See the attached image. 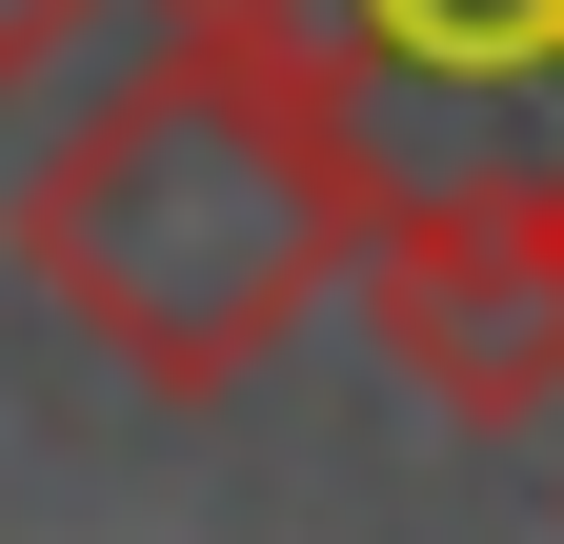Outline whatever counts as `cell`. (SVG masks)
Listing matches in <instances>:
<instances>
[{
	"label": "cell",
	"instance_id": "obj_1",
	"mask_svg": "<svg viewBox=\"0 0 564 544\" xmlns=\"http://www.w3.org/2000/svg\"><path fill=\"white\" fill-rule=\"evenodd\" d=\"M343 242H364L343 121L282 81V61L182 41V21H162L141 81H101L61 121L41 182H21L41 303L82 323L141 403H242L282 344H303V303L343 283Z\"/></svg>",
	"mask_w": 564,
	"mask_h": 544
},
{
	"label": "cell",
	"instance_id": "obj_2",
	"mask_svg": "<svg viewBox=\"0 0 564 544\" xmlns=\"http://www.w3.org/2000/svg\"><path fill=\"white\" fill-rule=\"evenodd\" d=\"M182 41L282 61L383 182H564V0H162Z\"/></svg>",
	"mask_w": 564,
	"mask_h": 544
},
{
	"label": "cell",
	"instance_id": "obj_3",
	"mask_svg": "<svg viewBox=\"0 0 564 544\" xmlns=\"http://www.w3.org/2000/svg\"><path fill=\"white\" fill-rule=\"evenodd\" d=\"M343 283L423 403H464V424L564 403V182H383Z\"/></svg>",
	"mask_w": 564,
	"mask_h": 544
},
{
	"label": "cell",
	"instance_id": "obj_4",
	"mask_svg": "<svg viewBox=\"0 0 564 544\" xmlns=\"http://www.w3.org/2000/svg\"><path fill=\"white\" fill-rule=\"evenodd\" d=\"M82 21H101V0H0V101L61 81V61H82Z\"/></svg>",
	"mask_w": 564,
	"mask_h": 544
}]
</instances>
